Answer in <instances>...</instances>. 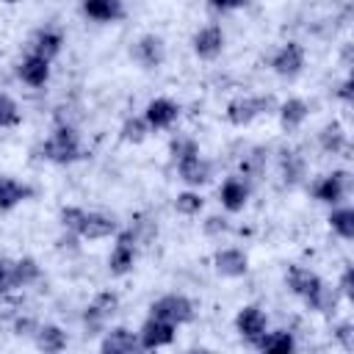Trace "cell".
I'll list each match as a JSON object with an SVG mask.
<instances>
[{"label": "cell", "instance_id": "cell-1", "mask_svg": "<svg viewBox=\"0 0 354 354\" xmlns=\"http://www.w3.org/2000/svg\"><path fill=\"white\" fill-rule=\"evenodd\" d=\"M41 158L58 166H69L75 160L83 158V147H80V136L72 124H58L50 138L41 144Z\"/></svg>", "mask_w": 354, "mask_h": 354}, {"label": "cell", "instance_id": "cell-2", "mask_svg": "<svg viewBox=\"0 0 354 354\" xmlns=\"http://www.w3.org/2000/svg\"><path fill=\"white\" fill-rule=\"evenodd\" d=\"M260 113H277V100L271 94L266 97H252V94H243V97H235L227 102V122L235 124V127H246L252 124Z\"/></svg>", "mask_w": 354, "mask_h": 354}, {"label": "cell", "instance_id": "cell-3", "mask_svg": "<svg viewBox=\"0 0 354 354\" xmlns=\"http://www.w3.org/2000/svg\"><path fill=\"white\" fill-rule=\"evenodd\" d=\"M149 315H158V318H163V321H169L174 326H183V324H191L194 321L196 310H194V301L188 296H183V293H166V296H160V299H155L149 304Z\"/></svg>", "mask_w": 354, "mask_h": 354}, {"label": "cell", "instance_id": "cell-4", "mask_svg": "<svg viewBox=\"0 0 354 354\" xmlns=\"http://www.w3.org/2000/svg\"><path fill=\"white\" fill-rule=\"evenodd\" d=\"M348 191H351V174L346 171V169H335V171H329V174H324L321 180H315L313 185H310V194H313V199H318V202H324V205H340L346 196H348Z\"/></svg>", "mask_w": 354, "mask_h": 354}, {"label": "cell", "instance_id": "cell-5", "mask_svg": "<svg viewBox=\"0 0 354 354\" xmlns=\"http://www.w3.org/2000/svg\"><path fill=\"white\" fill-rule=\"evenodd\" d=\"M116 243L108 254V271L111 277H124L133 271L136 266V257H138V238L133 235V230H116Z\"/></svg>", "mask_w": 354, "mask_h": 354}, {"label": "cell", "instance_id": "cell-6", "mask_svg": "<svg viewBox=\"0 0 354 354\" xmlns=\"http://www.w3.org/2000/svg\"><path fill=\"white\" fill-rule=\"evenodd\" d=\"M119 310V296L113 290H102L91 299V304L86 307L83 313V324H86V332L88 335H100L108 324V318Z\"/></svg>", "mask_w": 354, "mask_h": 354}, {"label": "cell", "instance_id": "cell-7", "mask_svg": "<svg viewBox=\"0 0 354 354\" xmlns=\"http://www.w3.org/2000/svg\"><path fill=\"white\" fill-rule=\"evenodd\" d=\"M174 332L177 326L158 318V315H149L141 326H138V343H141V351H155V348H163V346H171L174 340Z\"/></svg>", "mask_w": 354, "mask_h": 354}, {"label": "cell", "instance_id": "cell-8", "mask_svg": "<svg viewBox=\"0 0 354 354\" xmlns=\"http://www.w3.org/2000/svg\"><path fill=\"white\" fill-rule=\"evenodd\" d=\"M268 329V318L266 313L257 307V304H243L235 315V332L249 343V346H257V340L266 335Z\"/></svg>", "mask_w": 354, "mask_h": 354}, {"label": "cell", "instance_id": "cell-9", "mask_svg": "<svg viewBox=\"0 0 354 354\" xmlns=\"http://www.w3.org/2000/svg\"><path fill=\"white\" fill-rule=\"evenodd\" d=\"M130 55H133V61H136L141 69H158V66L163 64V58H166V44H163L160 36L144 33V36H138V41L130 47Z\"/></svg>", "mask_w": 354, "mask_h": 354}, {"label": "cell", "instance_id": "cell-10", "mask_svg": "<svg viewBox=\"0 0 354 354\" xmlns=\"http://www.w3.org/2000/svg\"><path fill=\"white\" fill-rule=\"evenodd\" d=\"M271 69L279 77H296L304 69V47L299 41H285L274 55H271Z\"/></svg>", "mask_w": 354, "mask_h": 354}, {"label": "cell", "instance_id": "cell-11", "mask_svg": "<svg viewBox=\"0 0 354 354\" xmlns=\"http://www.w3.org/2000/svg\"><path fill=\"white\" fill-rule=\"evenodd\" d=\"M116 230H119V221L113 216L100 213V210H86L77 235H80V241H102V238L116 235Z\"/></svg>", "mask_w": 354, "mask_h": 354}, {"label": "cell", "instance_id": "cell-12", "mask_svg": "<svg viewBox=\"0 0 354 354\" xmlns=\"http://www.w3.org/2000/svg\"><path fill=\"white\" fill-rule=\"evenodd\" d=\"M144 119H147L149 130H166L180 119V105L169 97H155V100L147 102Z\"/></svg>", "mask_w": 354, "mask_h": 354}, {"label": "cell", "instance_id": "cell-13", "mask_svg": "<svg viewBox=\"0 0 354 354\" xmlns=\"http://www.w3.org/2000/svg\"><path fill=\"white\" fill-rule=\"evenodd\" d=\"M213 268L218 277H227V279H238L249 271V257L243 249L238 246H227V249H218L213 254Z\"/></svg>", "mask_w": 354, "mask_h": 354}, {"label": "cell", "instance_id": "cell-14", "mask_svg": "<svg viewBox=\"0 0 354 354\" xmlns=\"http://www.w3.org/2000/svg\"><path fill=\"white\" fill-rule=\"evenodd\" d=\"M191 47H194L196 58L213 61V58H218L221 50H224V30H221L218 25H205V28H199V30L194 33Z\"/></svg>", "mask_w": 354, "mask_h": 354}, {"label": "cell", "instance_id": "cell-15", "mask_svg": "<svg viewBox=\"0 0 354 354\" xmlns=\"http://www.w3.org/2000/svg\"><path fill=\"white\" fill-rule=\"evenodd\" d=\"M210 174H213V163H210L207 158H202V152L177 160V177H180L188 188H199V185H205V183L210 180Z\"/></svg>", "mask_w": 354, "mask_h": 354}, {"label": "cell", "instance_id": "cell-16", "mask_svg": "<svg viewBox=\"0 0 354 354\" xmlns=\"http://www.w3.org/2000/svg\"><path fill=\"white\" fill-rule=\"evenodd\" d=\"M100 351L102 354H133V351H141L138 332H133L127 326H113L100 340Z\"/></svg>", "mask_w": 354, "mask_h": 354}, {"label": "cell", "instance_id": "cell-17", "mask_svg": "<svg viewBox=\"0 0 354 354\" xmlns=\"http://www.w3.org/2000/svg\"><path fill=\"white\" fill-rule=\"evenodd\" d=\"M17 77H19L25 86H30V88H41V86L50 80V61H44V58L28 53V55L17 64Z\"/></svg>", "mask_w": 354, "mask_h": 354}, {"label": "cell", "instance_id": "cell-18", "mask_svg": "<svg viewBox=\"0 0 354 354\" xmlns=\"http://www.w3.org/2000/svg\"><path fill=\"white\" fill-rule=\"evenodd\" d=\"M249 194H252V188H249V183L243 177H227L221 183V188H218V199H221L224 210H230V213L243 210L246 202H249Z\"/></svg>", "mask_w": 354, "mask_h": 354}, {"label": "cell", "instance_id": "cell-19", "mask_svg": "<svg viewBox=\"0 0 354 354\" xmlns=\"http://www.w3.org/2000/svg\"><path fill=\"white\" fill-rule=\"evenodd\" d=\"M61 47H64V33L58 28H41V30L33 33V41H30L33 55H39L44 61H53V58H58Z\"/></svg>", "mask_w": 354, "mask_h": 354}, {"label": "cell", "instance_id": "cell-20", "mask_svg": "<svg viewBox=\"0 0 354 354\" xmlns=\"http://www.w3.org/2000/svg\"><path fill=\"white\" fill-rule=\"evenodd\" d=\"M321 282H324V279H321L315 271L304 268V266H290L288 274H285V285H288V290H290L293 296H299V299H307Z\"/></svg>", "mask_w": 354, "mask_h": 354}, {"label": "cell", "instance_id": "cell-21", "mask_svg": "<svg viewBox=\"0 0 354 354\" xmlns=\"http://www.w3.org/2000/svg\"><path fill=\"white\" fill-rule=\"evenodd\" d=\"M80 11L94 22H119L124 17L122 0H80Z\"/></svg>", "mask_w": 354, "mask_h": 354}, {"label": "cell", "instance_id": "cell-22", "mask_svg": "<svg viewBox=\"0 0 354 354\" xmlns=\"http://www.w3.org/2000/svg\"><path fill=\"white\" fill-rule=\"evenodd\" d=\"M277 113H279V124H282V130H299L304 122H307V116H310V105L301 100V97H288L285 102H279L277 105Z\"/></svg>", "mask_w": 354, "mask_h": 354}, {"label": "cell", "instance_id": "cell-23", "mask_svg": "<svg viewBox=\"0 0 354 354\" xmlns=\"http://www.w3.org/2000/svg\"><path fill=\"white\" fill-rule=\"evenodd\" d=\"M33 343H36V348L44 351V354H58V351L66 348L69 337H66V332H64L61 326H55V324H39V329H36V335H33Z\"/></svg>", "mask_w": 354, "mask_h": 354}, {"label": "cell", "instance_id": "cell-24", "mask_svg": "<svg viewBox=\"0 0 354 354\" xmlns=\"http://www.w3.org/2000/svg\"><path fill=\"white\" fill-rule=\"evenodd\" d=\"M30 196H33L30 185H25V183H19L14 177H0V213L17 207L19 202H25Z\"/></svg>", "mask_w": 354, "mask_h": 354}, {"label": "cell", "instance_id": "cell-25", "mask_svg": "<svg viewBox=\"0 0 354 354\" xmlns=\"http://www.w3.org/2000/svg\"><path fill=\"white\" fill-rule=\"evenodd\" d=\"M337 301H340V293H337V288H332V285H326V282H321L307 299H304V304H307V310H313V313H321V315H329V313H335V307H337Z\"/></svg>", "mask_w": 354, "mask_h": 354}, {"label": "cell", "instance_id": "cell-26", "mask_svg": "<svg viewBox=\"0 0 354 354\" xmlns=\"http://www.w3.org/2000/svg\"><path fill=\"white\" fill-rule=\"evenodd\" d=\"M254 348L263 351V354H290L296 348V340L288 329H274V332L266 329V335L257 340Z\"/></svg>", "mask_w": 354, "mask_h": 354}, {"label": "cell", "instance_id": "cell-27", "mask_svg": "<svg viewBox=\"0 0 354 354\" xmlns=\"http://www.w3.org/2000/svg\"><path fill=\"white\" fill-rule=\"evenodd\" d=\"M318 144H321V149H324L326 155H340V152L348 149V136H346V130H343L337 122H332V124H324V127H321Z\"/></svg>", "mask_w": 354, "mask_h": 354}, {"label": "cell", "instance_id": "cell-28", "mask_svg": "<svg viewBox=\"0 0 354 354\" xmlns=\"http://www.w3.org/2000/svg\"><path fill=\"white\" fill-rule=\"evenodd\" d=\"M329 227H332V232H337L343 241H351V238H354V210L335 205V210L329 213Z\"/></svg>", "mask_w": 354, "mask_h": 354}, {"label": "cell", "instance_id": "cell-29", "mask_svg": "<svg viewBox=\"0 0 354 354\" xmlns=\"http://www.w3.org/2000/svg\"><path fill=\"white\" fill-rule=\"evenodd\" d=\"M149 133L152 130H149V124H147L144 116H130V119H124V124L119 130V138L124 144H141V141H147Z\"/></svg>", "mask_w": 354, "mask_h": 354}, {"label": "cell", "instance_id": "cell-30", "mask_svg": "<svg viewBox=\"0 0 354 354\" xmlns=\"http://www.w3.org/2000/svg\"><path fill=\"white\" fill-rule=\"evenodd\" d=\"M202 207H205V199H202V194L194 191V188L180 191V194L174 196V210H177L180 216H199Z\"/></svg>", "mask_w": 354, "mask_h": 354}, {"label": "cell", "instance_id": "cell-31", "mask_svg": "<svg viewBox=\"0 0 354 354\" xmlns=\"http://www.w3.org/2000/svg\"><path fill=\"white\" fill-rule=\"evenodd\" d=\"M263 166H266V149L254 147L249 155H243L241 160V177L249 183V180H257L263 174Z\"/></svg>", "mask_w": 354, "mask_h": 354}, {"label": "cell", "instance_id": "cell-32", "mask_svg": "<svg viewBox=\"0 0 354 354\" xmlns=\"http://www.w3.org/2000/svg\"><path fill=\"white\" fill-rule=\"evenodd\" d=\"M304 169H307V166H304V158H301L299 152H285V158H282V177H285L288 185L301 183Z\"/></svg>", "mask_w": 354, "mask_h": 354}, {"label": "cell", "instance_id": "cell-33", "mask_svg": "<svg viewBox=\"0 0 354 354\" xmlns=\"http://www.w3.org/2000/svg\"><path fill=\"white\" fill-rule=\"evenodd\" d=\"M17 279H19V288H28V285H36L41 279V268L33 257H19L17 260Z\"/></svg>", "mask_w": 354, "mask_h": 354}, {"label": "cell", "instance_id": "cell-34", "mask_svg": "<svg viewBox=\"0 0 354 354\" xmlns=\"http://www.w3.org/2000/svg\"><path fill=\"white\" fill-rule=\"evenodd\" d=\"M22 122L19 105L14 102V97H8L6 91H0V130L3 127H17Z\"/></svg>", "mask_w": 354, "mask_h": 354}, {"label": "cell", "instance_id": "cell-35", "mask_svg": "<svg viewBox=\"0 0 354 354\" xmlns=\"http://www.w3.org/2000/svg\"><path fill=\"white\" fill-rule=\"evenodd\" d=\"M169 155H171V160L177 163V160H183V158L199 155V144H196L191 136H177V138H171V144H169Z\"/></svg>", "mask_w": 354, "mask_h": 354}, {"label": "cell", "instance_id": "cell-36", "mask_svg": "<svg viewBox=\"0 0 354 354\" xmlns=\"http://www.w3.org/2000/svg\"><path fill=\"white\" fill-rule=\"evenodd\" d=\"M17 288H19V279H17V260L0 257V293H14Z\"/></svg>", "mask_w": 354, "mask_h": 354}, {"label": "cell", "instance_id": "cell-37", "mask_svg": "<svg viewBox=\"0 0 354 354\" xmlns=\"http://www.w3.org/2000/svg\"><path fill=\"white\" fill-rule=\"evenodd\" d=\"M83 216H86V210H83V207H77V205L61 207V227H64L66 232H75V235H77V230H80V221H83Z\"/></svg>", "mask_w": 354, "mask_h": 354}, {"label": "cell", "instance_id": "cell-38", "mask_svg": "<svg viewBox=\"0 0 354 354\" xmlns=\"http://www.w3.org/2000/svg\"><path fill=\"white\" fill-rule=\"evenodd\" d=\"M332 335H335V340H337L346 351L354 348V324H351V321H340V324L332 329Z\"/></svg>", "mask_w": 354, "mask_h": 354}, {"label": "cell", "instance_id": "cell-39", "mask_svg": "<svg viewBox=\"0 0 354 354\" xmlns=\"http://www.w3.org/2000/svg\"><path fill=\"white\" fill-rule=\"evenodd\" d=\"M202 230H205V235L218 238V235H227V232H230V221H227L224 216H207V218L202 221Z\"/></svg>", "mask_w": 354, "mask_h": 354}, {"label": "cell", "instance_id": "cell-40", "mask_svg": "<svg viewBox=\"0 0 354 354\" xmlns=\"http://www.w3.org/2000/svg\"><path fill=\"white\" fill-rule=\"evenodd\" d=\"M337 293H340L343 299L354 301V268H351V266H346V268H343L340 282H337Z\"/></svg>", "mask_w": 354, "mask_h": 354}, {"label": "cell", "instance_id": "cell-41", "mask_svg": "<svg viewBox=\"0 0 354 354\" xmlns=\"http://www.w3.org/2000/svg\"><path fill=\"white\" fill-rule=\"evenodd\" d=\"M36 329H39V321H36V318L22 315V318L14 321V335H19V337H33Z\"/></svg>", "mask_w": 354, "mask_h": 354}, {"label": "cell", "instance_id": "cell-42", "mask_svg": "<svg viewBox=\"0 0 354 354\" xmlns=\"http://www.w3.org/2000/svg\"><path fill=\"white\" fill-rule=\"evenodd\" d=\"M77 241H80V235H75V232H66L64 230V235L58 238V249L61 252H77L80 246H77Z\"/></svg>", "mask_w": 354, "mask_h": 354}, {"label": "cell", "instance_id": "cell-43", "mask_svg": "<svg viewBox=\"0 0 354 354\" xmlns=\"http://www.w3.org/2000/svg\"><path fill=\"white\" fill-rule=\"evenodd\" d=\"M249 0H210V8L216 11H235V8H243Z\"/></svg>", "mask_w": 354, "mask_h": 354}, {"label": "cell", "instance_id": "cell-44", "mask_svg": "<svg viewBox=\"0 0 354 354\" xmlns=\"http://www.w3.org/2000/svg\"><path fill=\"white\" fill-rule=\"evenodd\" d=\"M337 97H340L343 102H351V100H354V83H351V77H346V80L337 86Z\"/></svg>", "mask_w": 354, "mask_h": 354}, {"label": "cell", "instance_id": "cell-45", "mask_svg": "<svg viewBox=\"0 0 354 354\" xmlns=\"http://www.w3.org/2000/svg\"><path fill=\"white\" fill-rule=\"evenodd\" d=\"M3 3H8V6H14V3H22V0H3Z\"/></svg>", "mask_w": 354, "mask_h": 354}]
</instances>
